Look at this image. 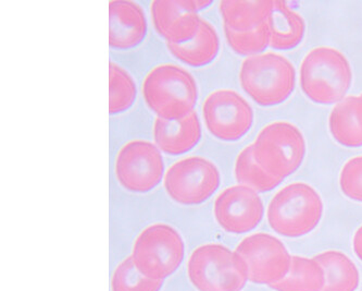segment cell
I'll list each match as a JSON object with an SVG mask.
<instances>
[{
  "label": "cell",
  "instance_id": "obj_3",
  "mask_svg": "<svg viewBox=\"0 0 362 291\" xmlns=\"http://www.w3.org/2000/svg\"><path fill=\"white\" fill-rule=\"evenodd\" d=\"M240 82L245 93L259 106H278L294 93L296 70L283 55L264 52L243 62Z\"/></svg>",
  "mask_w": 362,
  "mask_h": 291
},
{
  "label": "cell",
  "instance_id": "obj_7",
  "mask_svg": "<svg viewBox=\"0 0 362 291\" xmlns=\"http://www.w3.org/2000/svg\"><path fill=\"white\" fill-rule=\"evenodd\" d=\"M184 254L185 246L180 232L167 224H153L139 234L131 256L141 274L163 280L177 272Z\"/></svg>",
  "mask_w": 362,
  "mask_h": 291
},
{
  "label": "cell",
  "instance_id": "obj_14",
  "mask_svg": "<svg viewBox=\"0 0 362 291\" xmlns=\"http://www.w3.org/2000/svg\"><path fill=\"white\" fill-rule=\"evenodd\" d=\"M156 31L167 43H185L199 31L202 19L181 0H155L151 6Z\"/></svg>",
  "mask_w": 362,
  "mask_h": 291
},
{
  "label": "cell",
  "instance_id": "obj_26",
  "mask_svg": "<svg viewBox=\"0 0 362 291\" xmlns=\"http://www.w3.org/2000/svg\"><path fill=\"white\" fill-rule=\"evenodd\" d=\"M339 187L344 195L362 203V155L349 159L341 169Z\"/></svg>",
  "mask_w": 362,
  "mask_h": 291
},
{
  "label": "cell",
  "instance_id": "obj_2",
  "mask_svg": "<svg viewBox=\"0 0 362 291\" xmlns=\"http://www.w3.org/2000/svg\"><path fill=\"white\" fill-rule=\"evenodd\" d=\"M143 96L159 118L177 120L194 112L198 98L197 82L182 67L160 64L151 69L144 79Z\"/></svg>",
  "mask_w": 362,
  "mask_h": 291
},
{
  "label": "cell",
  "instance_id": "obj_27",
  "mask_svg": "<svg viewBox=\"0 0 362 291\" xmlns=\"http://www.w3.org/2000/svg\"><path fill=\"white\" fill-rule=\"evenodd\" d=\"M182 5L189 10V11L197 13L200 10L207 9L210 6L214 5L212 0H181Z\"/></svg>",
  "mask_w": 362,
  "mask_h": 291
},
{
  "label": "cell",
  "instance_id": "obj_23",
  "mask_svg": "<svg viewBox=\"0 0 362 291\" xmlns=\"http://www.w3.org/2000/svg\"><path fill=\"white\" fill-rule=\"evenodd\" d=\"M110 86H109V113L118 115L127 112L134 105L137 88L132 76L124 69L111 62L109 64Z\"/></svg>",
  "mask_w": 362,
  "mask_h": 291
},
{
  "label": "cell",
  "instance_id": "obj_12",
  "mask_svg": "<svg viewBox=\"0 0 362 291\" xmlns=\"http://www.w3.org/2000/svg\"><path fill=\"white\" fill-rule=\"evenodd\" d=\"M214 214L224 232L247 234L264 219V202L255 190L243 185L232 186L216 198Z\"/></svg>",
  "mask_w": 362,
  "mask_h": 291
},
{
  "label": "cell",
  "instance_id": "obj_21",
  "mask_svg": "<svg viewBox=\"0 0 362 291\" xmlns=\"http://www.w3.org/2000/svg\"><path fill=\"white\" fill-rule=\"evenodd\" d=\"M323 286L325 272L315 258L293 256L286 276L270 288L274 291H321Z\"/></svg>",
  "mask_w": 362,
  "mask_h": 291
},
{
  "label": "cell",
  "instance_id": "obj_5",
  "mask_svg": "<svg viewBox=\"0 0 362 291\" xmlns=\"http://www.w3.org/2000/svg\"><path fill=\"white\" fill-rule=\"evenodd\" d=\"M187 276L198 291H242L247 270L235 251L223 244H202L187 262Z\"/></svg>",
  "mask_w": 362,
  "mask_h": 291
},
{
  "label": "cell",
  "instance_id": "obj_6",
  "mask_svg": "<svg viewBox=\"0 0 362 291\" xmlns=\"http://www.w3.org/2000/svg\"><path fill=\"white\" fill-rule=\"evenodd\" d=\"M252 145L257 163L283 181L298 171L306 156L303 132L287 121H274L264 127Z\"/></svg>",
  "mask_w": 362,
  "mask_h": 291
},
{
  "label": "cell",
  "instance_id": "obj_10",
  "mask_svg": "<svg viewBox=\"0 0 362 291\" xmlns=\"http://www.w3.org/2000/svg\"><path fill=\"white\" fill-rule=\"evenodd\" d=\"M208 131L224 142H236L247 135L254 125V110L242 95L223 89L208 95L202 105Z\"/></svg>",
  "mask_w": 362,
  "mask_h": 291
},
{
  "label": "cell",
  "instance_id": "obj_11",
  "mask_svg": "<svg viewBox=\"0 0 362 291\" xmlns=\"http://www.w3.org/2000/svg\"><path fill=\"white\" fill-rule=\"evenodd\" d=\"M163 175V155L149 141H129L115 159L117 179L124 189L133 193H147L155 189Z\"/></svg>",
  "mask_w": 362,
  "mask_h": 291
},
{
  "label": "cell",
  "instance_id": "obj_19",
  "mask_svg": "<svg viewBox=\"0 0 362 291\" xmlns=\"http://www.w3.org/2000/svg\"><path fill=\"white\" fill-rule=\"evenodd\" d=\"M273 0H226L219 5L224 26L234 32H248L264 24L270 15Z\"/></svg>",
  "mask_w": 362,
  "mask_h": 291
},
{
  "label": "cell",
  "instance_id": "obj_28",
  "mask_svg": "<svg viewBox=\"0 0 362 291\" xmlns=\"http://www.w3.org/2000/svg\"><path fill=\"white\" fill-rule=\"evenodd\" d=\"M353 249L356 256L362 262V225L358 228L357 232L354 234Z\"/></svg>",
  "mask_w": 362,
  "mask_h": 291
},
{
  "label": "cell",
  "instance_id": "obj_15",
  "mask_svg": "<svg viewBox=\"0 0 362 291\" xmlns=\"http://www.w3.org/2000/svg\"><path fill=\"white\" fill-rule=\"evenodd\" d=\"M202 139V125L197 113L177 120L157 117L153 123L156 147L165 154L182 155L192 151Z\"/></svg>",
  "mask_w": 362,
  "mask_h": 291
},
{
  "label": "cell",
  "instance_id": "obj_16",
  "mask_svg": "<svg viewBox=\"0 0 362 291\" xmlns=\"http://www.w3.org/2000/svg\"><path fill=\"white\" fill-rule=\"evenodd\" d=\"M266 23L270 34V47L273 50H292L303 43L306 34L305 20L284 1L273 0Z\"/></svg>",
  "mask_w": 362,
  "mask_h": 291
},
{
  "label": "cell",
  "instance_id": "obj_9",
  "mask_svg": "<svg viewBox=\"0 0 362 291\" xmlns=\"http://www.w3.org/2000/svg\"><path fill=\"white\" fill-rule=\"evenodd\" d=\"M247 270L248 280L271 287L286 276L293 256L272 234L258 232L244 238L235 249Z\"/></svg>",
  "mask_w": 362,
  "mask_h": 291
},
{
  "label": "cell",
  "instance_id": "obj_17",
  "mask_svg": "<svg viewBox=\"0 0 362 291\" xmlns=\"http://www.w3.org/2000/svg\"><path fill=\"white\" fill-rule=\"evenodd\" d=\"M332 137L341 147H362V95L347 96L335 105L329 118Z\"/></svg>",
  "mask_w": 362,
  "mask_h": 291
},
{
  "label": "cell",
  "instance_id": "obj_18",
  "mask_svg": "<svg viewBox=\"0 0 362 291\" xmlns=\"http://www.w3.org/2000/svg\"><path fill=\"white\" fill-rule=\"evenodd\" d=\"M167 48L180 62L199 68L211 64L219 55L220 38L212 24L202 19L193 38L185 43H167Z\"/></svg>",
  "mask_w": 362,
  "mask_h": 291
},
{
  "label": "cell",
  "instance_id": "obj_8",
  "mask_svg": "<svg viewBox=\"0 0 362 291\" xmlns=\"http://www.w3.org/2000/svg\"><path fill=\"white\" fill-rule=\"evenodd\" d=\"M220 183L221 175L216 164L202 156L180 159L165 176L168 195L182 205L204 203L219 189Z\"/></svg>",
  "mask_w": 362,
  "mask_h": 291
},
{
  "label": "cell",
  "instance_id": "obj_24",
  "mask_svg": "<svg viewBox=\"0 0 362 291\" xmlns=\"http://www.w3.org/2000/svg\"><path fill=\"white\" fill-rule=\"evenodd\" d=\"M163 280H153L139 272L132 256L125 258L113 272L112 291H160Z\"/></svg>",
  "mask_w": 362,
  "mask_h": 291
},
{
  "label": "cell",
  "instance_id": "obj_25",
  "mask_svg": "<svg viewBox=\"0 0 362 291\" xmlns=\"http://www.w3.org/2000/svg\"><path fill=\"white\" fill-rule=\"evenodd\" d=\"M226 42L240 56H258L270 46V34L266 22L248 32H234L224 26Z\"/></svg>",
  "mask_w": 362,
  "mask_h": 291
},
{
  "label": "cell",
  "instance_id": "obj_1",
  "mask_svg": "<svg viewBox=\"0 0 362 291\" xmlns=\"http://www.w3.org/2000/svg\"><path fill=\"white\" fill-rule=\"evenodd\" d=\"M353 84L349 59L333 47H317L300 64V88L309 100L320 105L339 104Z\"/></svg>",
  "mask_w": 362,
  "mask_h": 291
},
{
  "label": "cell",
  "instance_id": "obj_13",
  "mask_svg": "<svg viewBox=\"0 0 362 291\" xmlns=\"http://www.w3.org/2000/svg\"><path fill=\"white\" fill-rule=\"evenodd\" d=\"M147 35V20L143 8L129 0L109 4V45L119 50L136 47Z\"/></svg>",
  "mask_w": 362,
  "mask_h": 291
},
{
  "label": "cell",
  "instance_id": "obj_20",
  "mask_svg": "<svg viewBox=\"0 0 362 291\" xmlns=\"http://www.w3.org/2000/svg\"><path fill=\"white\" fill-rule=\"evenodd\" d=\"M325 272L321 291H356L360 284L359 270L349 256L341 251L321 252L315 256Z\"/></svg>",
  "mask_w": 362,
  "mask_h": 291
},
{
  "label": "cell",
  "instance_id": "obj_22",
  "mask_svg": "<svg viewBox=\"0 0 362 291\" xmlns=\"http://www.w3.org/2000/svg\"><path fill=\"white\" fill-rule=\"evenodd\" d=\"M234 173L240 185L246 186L258 193L273 191L283 183V180L273 177L257 163L252 145L245 147L238 154Z\"/></svg>",
  "mask_w": 362,
  "mask_h": 291
},
{
  "label": "cell",
  "instance_id": "obj_4",
  "mask_svg": "<svg viewBox=\"0 0 362 291\" xmlns=\"http://www.w3.org/2000/svg\"><path fill=\"white\" fill-rule=\"evenodd\" d=\"M320 194L305 183H294L276 192L267 210L270 227L286 238H300L313 232L323 216Z\"/></svg>",
  "mask_w": 362,
  "mask_h": 291
}]
</instances>
